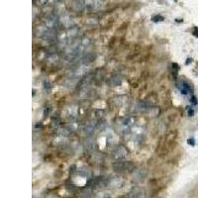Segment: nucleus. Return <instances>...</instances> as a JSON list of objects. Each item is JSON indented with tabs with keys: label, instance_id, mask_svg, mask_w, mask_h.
I'll return each instance as SVG.
<instances>
[{
	"label": "nucleus",
	"instance_id": "nucleus-6",
	"mask_svg": "<svg viewBox=\"0 0 198 198\" xmlns=\"http://www.w3.org/2000/svg\"><path fill=\"white\" fill-rule=\"evenodd\" d=\"M85 7L89 10H96L101 7V1L100 0H84Z\"/></svg>",
	"mask_w": 198,
	"mask_h": 198
},
{
	"label": "nucleus",
	"instance_id": "nucleus-5",
	"mask_svg": "<svg viewBox=\"0 0 198 198\" xmlns=\"http://www.w3.org/2000/svg\"><path fill=\"white\" fill-rule=\"evenodd\" d=\"M134 123H135V118L129 116V117L122 119L120 122V126L124 129V130H127V129H130L132 126L134 125Z\"/></svg>",
	"mask_w": 198,
	"mask_h": 198
},
{
	"label": "nucleus",
	"instance_id": "nucleus-13",
	"mask_svg": "<svg viewBox=\"0 0 198 198\" xmlns=\"http://www.w3.org/2000/svg\"><path fill=\"white\" fill-rule=\"evenodd\" d=\"M188 144H191V145H194V140L192 139V140H189L188 141Z\"/></svg>",
	"mask_w": 198,
	"mask_h": 198
},
{
	"label": "nucleus",
	"instance_id": "nucleus-9",
	"mask_svg": "<svg viewBox=\"0 0 198 198\" xmlns=\"http://www.w3.org/2000/svg\"><path fill=\"white\" fill-rule=\"evenodd\" d=\"M94 129H95V125L93 122H88L87 124H86L84 126V128H83V132H84V134L85 135H91L93 132H94Z\"/></svg>",
	"mask_w": 198,
	"mask_h": 198
},
{
	"label": "nucleus",
	"instance_id": "nucleus-11",
	"mask_svg": "<svg viewBox=\"0 0 198 198\" xmlns=\"http://www.w3.org/2000/svg\"><path fill=\"white\" fill-rule=\"evenodd\" d=\"M191 102L194 104V105H196V104H197V100H196V97L195 96H193L192 98H191Z\"/></svg>",
	"mask_w": 198,
	"mask_h": 198
},
{
	"label": "nucleus",
	"instance_id": "nucleus-8",
	"mask_svg": "<svg viewBox=\"0 0 198 198\" xmlns=\"http://www.w3.org/2000/svg\"><path fill=\"white\" fill-rule=\"evenodd\" d=\"M177 87L179 89V91L184 95L188 94L189 91H190V87H189L188 83H186L184 80H179L177 82Z\"/></svg>",
	"mask_w": 198,
	"mask_h": 198
},
{
	"label": "nucleus",
	"instance_id": "nucleus-7",
	"mask_svg": "<svg viewBox=\"0 0 198 198\" xmlns=\"http://www.w3.org/2000/svg\"><path fill=\"white\" fill-rule=\"evenodd\" d=\"M71 7L74 11L77 12H81L86 8L85 7V2L83 0H73V3H71Z\"/></svg>",
	"mask_w": 198,
	"mask_h": 198
},
{
	"label": "nucleus",
	"instance_id": "nucleus-1",
	"mask_svg": "<svg viewBox=\"0 0 198 198\" xmlns=\"http://www.w3.org/2000/svg\"><path fill=\"white\" fill-rule=\"evenodd\" d=\"M89 45H90V40L88 38H81L77 41L71 42L64 51V57L67 60H73L77 59L83 55Z\"/></svg>",
	"mask_w": 198,
	"mask_h": 198
},
{
	"label": "nucleus",
	"instance_id": "nucleus-14",
	"mask_svg": "<svg viewBox=\"0 0 198 198\" xmlns=\"http://www.w3.org/2000/svg\"><path fill=\"white\" fill-rule=\"evenodd\" d=\"M59 1H60V0H59Z\"/></svg>",
	"mask_w": 198,
	"mask_h": 198
},
{
	"label": "nucleus",
	"instance_id": "nucleus-3",
	"mask_svg": "<svg viewBox=\"0 0 198 198\" xmlns=\"http://www.w3.org/2000/svg\"><path fill=\"white\" fill-rule=\"evenodd\" d=\"M57 21H59L60 26L63 28H67V29L73 28V21L68 15H62Z\"/></svg>",
	"mask_w": 198,
	"mask_h": 198
},
{
	"label": "nucleus",
	"instance_id": "nucleus-10",
	"mask_svg": "<svg viewBox=\"0 0 198 198\" xmlns=\"http://www.w3.org/2000/svg\"><path fill=\"white\" fill-rule=\"evenodd\" d=\"M121 80H122V79H121V78H119L118 76H115V77H113V82H114V85H118V84H120V83H121Z\"/></svg>",
	"mask_w": 198,
	"mask_h": 198
},
{
	"label": "nucleus",
	"instance_id": "nucleus-2",
	"mask_svg": "<svg viewBox=\"0 0 198 198\" xmlns=\"http://www.w3.org/2000/svg\"><path fill=\"white\" fill-rule=\"evenodd\" d=\"M113 168L115 171L123 172V171H133L135 167L131 161H117L113 164Z\"/></svg>",
	"mask_w": 198,
	"mask_h": 198
},
{
	"label": "nucleus",
	"instance_id": "nucleus-12",
	"mask_svg": "<svg viewBox=\"0 0 198 198\" xmlns=\"http://www.w3.org/2000/svg\"><path fill=\"white\" fill-rule=\"evenodd\" d=\"M188 114H189V116H193V110H189Z\"/></svg>",
	"mask_w": 198,
	"mask_h": 198
},
{
	"label": "nucleus",
	"instance_id": "nucleus-4",
	"mask_svg": "<svg viewBox=\"0 0 198 198\" xmlns=\"http://www.w3.org/2000/svg\"><path fill=\"white\" fill-rule=\"evenodd\" d=\"M113 154H114V157L117 158V160H123V158H125L126 157H127L128 151L126 150L125 147L119 146V147H117L116 149L114 150Z\"/></svg>",
	"mask_w": 198,
	"mask_h": 198
}]
</instances>
